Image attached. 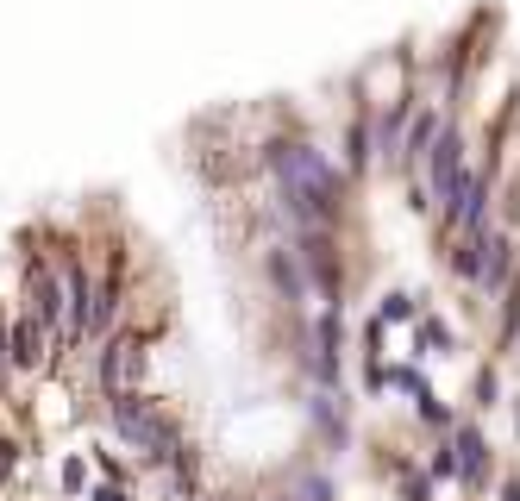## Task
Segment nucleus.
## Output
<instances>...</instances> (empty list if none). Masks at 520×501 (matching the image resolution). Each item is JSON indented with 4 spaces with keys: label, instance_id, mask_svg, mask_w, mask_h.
<instances>
[{
    "label": "nucleus",
    "instance_id": "nucleus-10",
    "mask_svg": "<svg viewBox=\"0 0 520 501\" xmlns=\"http://www.w3.org/2000/svg\"><path fill=\"white\" fill-rule=\"evenodd\" d=\"M452 445H458V476H464V489H483L489 483V439H483V426H458L452 433Z\"/></svg>",
    "mask_w": 520,
    "mask_h": 501
},
{
    "label": "nucleus",
    "instance_id": "nucleus-11",
    "mask_svg": "<svg viewBox=\"0 0 520 501\" xmlns=\"http://www.w3.org/2000/svg\"><path fill=\"white\" fill-rule=\"evenodd\" d=\"M439 132H445L439 107H420V113H414V126H408V145H401V170H427V157H433V145H439Z\"/></svg>",
    "mask_w": 520,
    "mask_h": 501
},
{
    "label": "nucleus",
    "instance_id": "nucleus-29",
    "mask_svg": "<svg viewBox=\"0 0 520 501\" xmlns=\"http://www.w3.org/2000/svg\"><path fill=\"white\" fill-rule=\"evenodd\" d=\"M176 501H207V495H176Z\"/></svg>",
    "mask_w": 520,
    "mask_h": 501
},
{
    "label": "nucleus",
    "instance_id": "nucleus-28",
    "mask_svg": "<svg viewBox=\"0 0 520 501\" xmlns=\"http://www.w3.org/2000/svg\"><path fill=\"white\" fill-rule=\"evenodd\" d=\"M502 501H520V476H508V483H502Z\"/></svg>",
    "mask_w": 520,
    "mask_h": 501
},
{
    "label": "nucleus",
    "instance_id": "nucleus-1",
    "mask_svg": "<svg viewBox=\"0 0 520 501\" xmlns=\"http://www.w3.org/2000/svg\"><path fill=\"white\" fill-rule=\"evenodd\" d=\"M264 163L276 170V201L289 213V232L301 226H333L345 207V170L326 157L314 138L301 132H276L264 145Z\"/></svg>",
    "mask_w": 520,
    "mask_h": 501
},
{
    "label": "nucleus",
    "instance_id": "nucleus-2",
    "mask_svg": "<svg viewBox=\"0 0 520 501\" xmlns=\"http://www.w3.org/2000/svg\"><path fill=\"white\" fill-rule=\"evenodd\" d=\"M107 420H113V433H120V445L132 451V458H145V464H176V451L188 445L182 426L163 414V401H151L145 389L107 395Z\"/></svg>",
    "mask_w": 520,
    "mask_h": 501
},
{
    "label": "nucleus",
    "instance_id": "nucleus-3",
    "mask_svg": "<svg viewBox=\"0 0 520 501\" xmlns=\"http://www.w3.org/2000/svg\"><path fill=\"white\" fill-rule=\"evenodd\" d=\"M26 314L51 332V345H69V276L44 257L26 264Z\"/></svg>",
    "mask_w": 520,
    "mask_h": 501
},
{
    "label": "nucleus",
    "instance_id": "nucleus-24",
    "mask_svg": "<svg viewBox=\"0 0 520 501\" xmlns=\"http://www.w3.org/2000/svg\"><path fill=\"white\" fill-rule=\"evenodd\" d=\"M401 489H408V501H427L433 495V476L427 470H401Z\"/></svg>",
    "mask_w": 520,
    "mask_h": 501
},
{
    "label": "nucleus",
    "instance_id": "nucleus-22",
    "mask_svg": "<svg viewBox=\"0 0 520 501\" xmlns=\"http://www.w3.org/2000/svg\"><path fill=\"white\" fill-rule=\"evenodd\" d=\"M57 483H63V495H82V489H88V464L76 458V451H69V458H63V470H57Z\"/></svg>",
    "mask_w": 520,
    "mask_h": 501
},
{
    "label": "nucleus",
    "instance_id": "nucleus-20",
    "mask_svg": "<svg viewBox=\"0 0 520 501\" xmlns=\"http://www.w3.org/2000/svg\"><path fill=\"white\" fill-rule=\"evenodd\" d=\"M389 389H408L420 401L427 395V376H420V364H389Z\"/></svg>",
    "mask_w": 520,
    "mask_h": 501
},
{
    "label": "nucleus",
    "instance_id": "nucleus-18",
    "mask_svg": "<svg viewBox=\"0 0 520 501\" xmlns=\"http://www.w3.org/2000/svg\"><path fill=\"white\" fill-rule=\"evenodd\" d=\"M414 408H420V420H427V426H433V433H458V420H452V408H445V401H439L433 389H427V395H420V401H414Z\"/></svg>",
    "mask_w": 520,
    "mask_h": 501
},
{
    "label": "nucleus",
    "instance_id": "nucleus-30",
    "mask_svg": "<svg viewBox=\"0 0 520 501\" xmlns=\"http://www.w3.org/2000/svg\"><path fill=\"white\" fill-rule=\"evenodd\" d=\"M207 501H226V495H207Z\"/></svg>",
    "mask_w": 520,
    "mask_h": 501
},
{
    "label": "nucleus",
    "instance_id": "nucleus-7",
    "mask_svg": "<svg viewBox=\"0 0 520 501\" xmlns=\"http://www.w3.org/2000/svg\"><path fill=\"white\" fill-rule=\"evenodd\" d=\"M307 420H314V433L333 445V451H345V439H351V414H345V389H314L307 395Z\"/></svg>",
    "mask_w": 520,
    "mask_h": 501
},
{
    "label": "nucleus",
    "instance_id": "nucleus-25",
    "mask_svg": "<svg viewBox=\"0 0 520 501\" xmlns=\"http://www.w3.org/2000/svg\"><path fill=\"white\" fill-rule=\"evenodd\" d=\"M7 376H13V326L0 320V389H7Z\"/></svg>",
    "mask_w": 520,
    "mask_h": 501
},
{
    "label": "nucleus",
    "instance_id": "nucleus-27",
    "mask_svg": "<svg viewBox=\"0 0 520 501\" xmlns=\"http://www.w3.org/2000/svg\"><path fill=\"white\" fill-rule=\"evenodd\" d=\"M88 501H126V489L120 483H101V489H88Z\"/></svg>",
    "mask_w": 520,
    "mask_h": 501
},
{
    "label": "nucleus",
    "instance_id": "nucleus-12",
    "mask_svg": "<svg viewBox=\"0 0 520 501\" xmlns=\"http://www.w3.org/2000/svg\"><path fill=\"white\" fill-rule=\"evenodd\" d=\"M264 270H270V282H276V295L282 301H307V264H301V251H289V245H276L270 257H264Z\"/></svg>",
    "mask_w": 520,
    "mask_h": 501
},
{
    "label": "nucleus",
    "instance_id": "nucleus-19",
    "mask_svg": "<svg viewBox=\"0 0 520 501\" xmlns=\"http://www.w3.org/2000/svg\"><path fill=\"white\" fill-rule=\"evenodd\" d=\"M427 476H433V483H445V476H458V445H452V439H439V445H433Z\"/></svg>",
    "mask_w": 520,
    "mask_h": 501
},
{
    "label": "nucleus",
    "instance_id": "nucleus-23",
    "mask_svg": "<svg viewBox=\"0 0 520 501\" xmlns=\"http://www.w3.org/2000/svg\"><path fill=\"white\" fill-rule=\"evenodd\" d=\"M364 389H370V395L389 389V364H383V357H364Z\"/></svg>",
    "mask_w": 520,
    "mask_h": 501
},
{
    "label": "nucleus",
    "instance_id": "nucleus-26",
    "mask_svg": "<svg viewBox=\"0 0 520 501\" xmlns=\"http://www.w3.org/2000/svg\"><path fill=\"white\" fill-rule=\"evenodd\" d=\"M13 464H19V445H13V439H0V476H13Z\"/></svg>",
    "mask_w": 520,
    "mask_h": 501
},
{
    "label": "nucleus",
    "instance_id": "nucleus-14",
    "mask_svg": "<svg viewBox=\"0 0 520 501\" xmlns=\"http://www.w3.org/2000/svg\"><path fill=\"white\" fill-rule=\"evenodd\" d=\"M44 345H51V332H44L32 314H19V320H13V370H38Z\"/></svg>",
    "mask_w": 520,
    "mask_h": 501
},
{
    "label": "nucleus",
    "instance_id": "nucleus-13",
    "mask_svg": "<svg viewBox=\"0 0 520 501\" xmlns=\"http://www.w3.org/2000/svg\"><path fill=\"white\" fill-rule=\"evenodd\" d=\"M276 501H339V483H333V476H326L320 464H295Z\"/></svg>",
    "mask_w": 520,
    "mask_h": 501
},
{
    "label": "nucleus",
    "instance_id": "nucleus-5",
    "mask_svg": "<svg viewBox=\"0 0 520 501\" xmlns=\"http://www.w3.org/2000/svg\"><path fill=\"white\" fill-rule=\"evenodd\" d=\"M295 251H301L307 282L320 289V301L326 307H345V264H339V251H333V226H301L295 232Z\"/></svg>",
    "mask_w": 520,
    "mask_h": 501
},
{
    "label": "nucleus",
    "instance_id": "nucleus-8",
    "mask_svg": "<svg viewBox=\"0 0 520 501\" xmlns=\"http://www.w3.org/2000/svg\"><path fill=\"white\" fill-rule=\"evenodd\" d=\"M514 238L502 226H489V251H483V276H477V295H508V282H514Z\"/></svg>",
    "mask_w": 520,
    "mask_h": 501
},
{
    "label": "nucleus",
    "instance_id": "nucleus-15",
    "mask_svg": "<svg viewBox=\"0 0 520 501\" xmlns=\"http://www.w3.org/2000/svg\"><path fill=\"white\" fill-rule=\"evenodd\" d=\"M370 157H376V113L364 107V113L345 126V170H364Z\"/></svg>",
    "mask_w": 520,
    "mask_h": 501
},
{
    "label": "nucleus",
    "instance_id": "nucleus-4",
    "mask_svg": "<svg viewBox=\"0 0 520 501\" xmlns=\"http://www.w3.org/2000/svg\"><path fill=\"white\" fill-rule=\"evenodd\" d=\"M470 170H477V163H470V151H464V126H458V119H445L439 145H433V157H427V195L439 201V213L458 207Z\"/></svg>",
    "mask_w": 520,
    "mask_h": 501
},
{
    "label": "nucleus",
    "instance_id": "nucleus-16",
    "mask_svg": "<svg viewBox=\"0 0 520 501\" xmlns=\"http://www.w3.org/2000/svg\"><path fill=\"white\" fill-rule=\"evenodd\" d=\"M414 345H420V357H433V351L445 357V351H452V326H445L439 314H420L414 320Z\"/></svg>",
    "mask_w": 520,
    "mask_h": 501
},
{
    "label": "nucleus",
    "instance_id": "nucleus-6",
    "mask_svg": "<svg viewBox=\"0 0 520 501\" xmlns=\"http://www.w3.org/2000/svg\"><path fill=\"white\" fill-rule=\"evenodd\" d=\"M138 376H145V345H138V332H107L101 357H94V383H101V395L138 389Z\"/></svg>",
    "mask_w": 520,
    "mask_h": 501
},
{
    "label": "nucleus",
    "instance_id": "nucleus-17",
    "mask_svg": "<svg viewBox=\"0 0 520 501\" xmlns=\"http://www.w3.org/2000/svg\"><path fill=\"white\" fill-rule=\"evenodd\" d=\"M420 314H427V307H420V295H408V289H389L383 301H376V320H420Z\"/></svg>",
    "mask_w": 520,
    "mask_h": 501
},
{
    "label": "nucleus",
    "instance_id": "nucleus-21",
    "mask_svg": "<svg viewBox=\"0 0 520 501\" xmlns=\"http://www.w3.org/2000/svg\"><path fill=\"white\" fill-rule=\"evenodd\" d=\"M470 395H477V408H495V401H502V376H495V364H483V370H477Z\"/></svg>",
    "mask_w": 520,
    "mask_h": 501
},
{
    "label": "nucleus",
    "instance_id": "nucleus-9",
    "mask_svg": "<svg viewBox=\"0 0 520 501\" xmlns=\"http://www.w3.org/2000/svg\"><path fill=\"white\" fill-rule=\"evenodd\" d=\"M408 113H414V94H395L389 107H376V157L401 163V145H408Z\"/></svg>",
    "mask_w": 520,
    "mask_h": 501
}]
</instances>
